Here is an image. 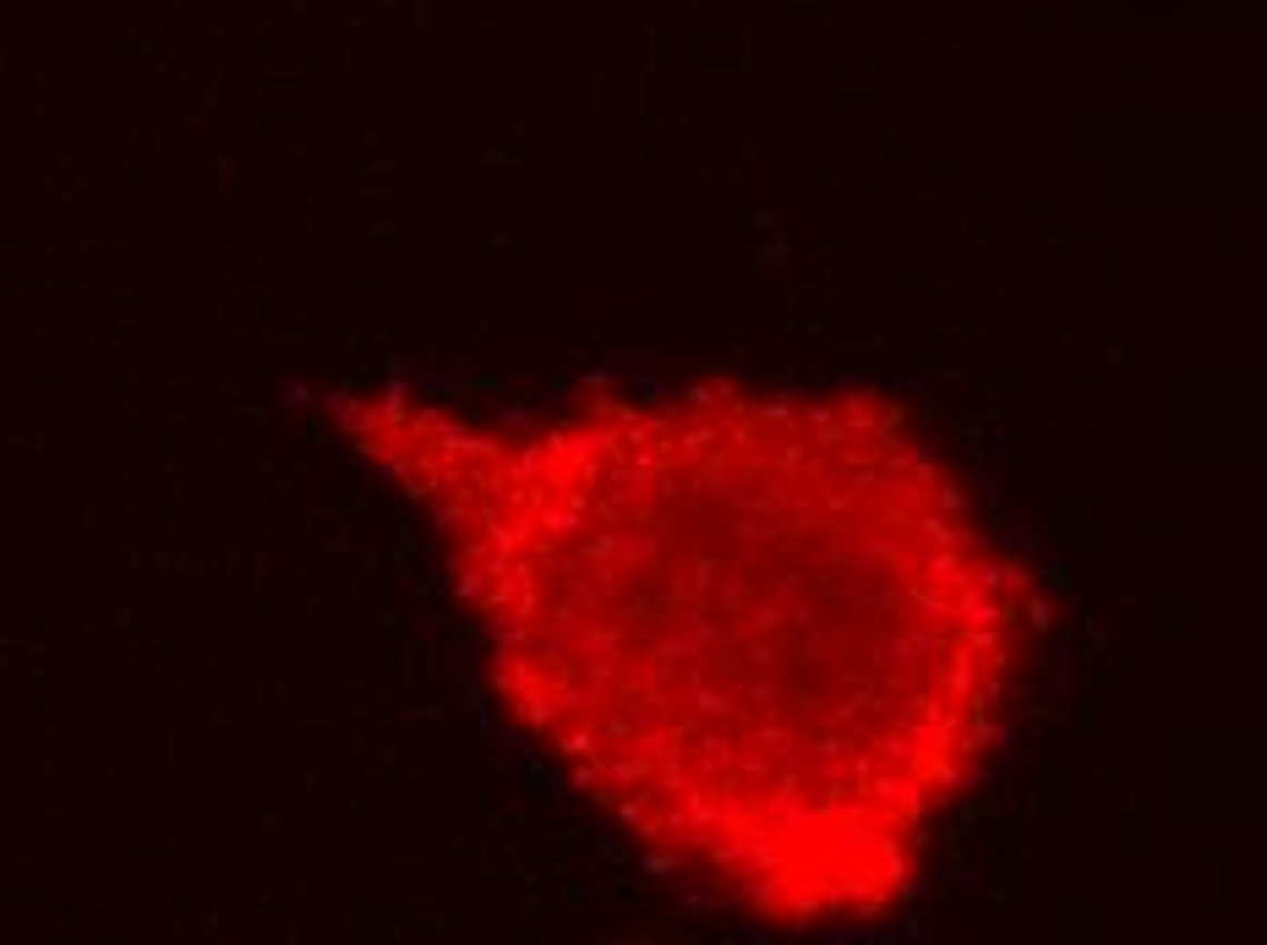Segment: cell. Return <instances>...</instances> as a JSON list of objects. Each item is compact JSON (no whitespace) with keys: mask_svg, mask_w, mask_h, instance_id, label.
<instances>
[{"mask_svg":"<svg viewBox=\"0 0 1267 945\" xmlns=\"http://www.w3.org/2000/svg\"><path fill=\"white\" fill-rule=\"evenodd\" d=\"M432 525L508 722L738 913H890L989 755L1021 574L886 405L699 382L481 416L333 405Z\"/></svg>","mask_w":1267,"mask_h":945,"instance_id":"1","label":"cell"}]
</instances>
